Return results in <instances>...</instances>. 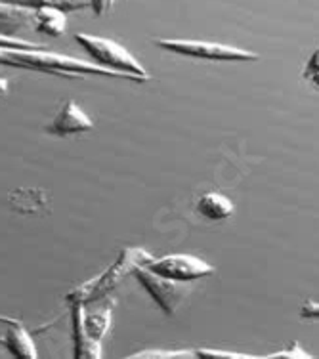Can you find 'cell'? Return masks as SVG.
<instances>
[{
  "label": "cell",
  "mask_w": 319,
  "mask_h": 359,
  "mask_svg": "<svg viewBox=\"0 0 319 359\" xmlns=\"http://www.w3.org/2000/svg\"><path fill=\"white\" fill-rule=\"evenodd\" d=\"M266 358H313V355L310 352H306L304 348L300 346V342H292L289 348H283L279 352L268 353Z\"/></svg>",
  "instance_id": "obj_18"
},
{
  "label": "cell",
  "mask_w": 319,
  "mask_h": 359,
  "mask_svg": "<svg viewBox=\"0 0 319 359\" xmlns=\"http://www.w3.org/2000/svg\"><path fill=\"white\" fill-rule=\"evenodd\" d=\"M71 306V327H73V355L75 358H102V346L96 344L94 340L88 337V332L84 329L83 313L84 304L83 302H69Z\"/></svg>",
  "instance_id": "obj_7"
},
{
  "label": "cell",
  "mask_w": 319,
  "mask_h": 359,
  "mask_svg": "<svg viewBox=\"0 0 319 359\" xmlns=\"http://www.w3.org/2000/svg\"><path fill=\"white\" fill-rule=\"evenodd\" d=\"M35 29L48 36H62L67 31V18L63 10L57 8H36Z\"/></svg>",
  "instance_id": "obj_12"
},
{
  "label": "cell",
  "mask_w": 319,
  "mask_h": 359,
  "mask_svg": "<svg viewBox=\"0 0 319 359\" xmlns=\"http://www.w3.org/2000/svg\"><path fill=\"white\" fill-rule=\"evenodd\" d=\"M113 4H115V0H113Z\"/></svg>",
  "instance_id": "obj_25"
},
{
  "label": "cell",
  "mask_w": 319,
  "mask_h": 359,
  "mask_svg": "<svg viewBox=\"0 0 319 359\" xmlns=\"http://www.w3.org/2000/svg\"><path fill=\"white\" fill-rule=\"evenodd\" d=\"M195 358L203 359H239V358H254L250 353L231 352V350H215V348H201V350H194Z\"/></svg>",
  "instance_id": "obj_17"
},
{
  "label": "cell",
  "mask_w": 319,
  "mask_h": 359,
  "mask_svg": "<svg viewBox=\"0 0 319 359\" xmlns=\"http://www.w3.org/2000/svg\"><path fill=\"white\" fill-rule=\"evenodd\" d=\"M146 266L159 276L184 283H194L215 273V266L194 255H168L161 258L153 256Z\"/></svg>",
  "instance_id": "obj_5"
},
{
  "label": "cell",
  "mask_w": 319,
  "mask_h": 359,
  "mask_svg": "<svg viewBox=\"0 0 319 359\" xmlns=\"http://www.w3.org/2000/svg\"><path fill=\"white\" fill-rule=\"evenodd\" d=\"M44 44H36V42L23 41L20 36H8L0 35V50H44Z\"/></svg>",
  "instance_id": "obj_15"
},
{
  "label": "cell",
  "mask_w": 319,
  "mask_h": 359,
  "mask_svg": "<svg viewBox=\"0 0 319 359\" xmlns=\"http://www.w3.org/2000/svg\"><path fill=\"white\" fill-rule=\"evenodd\" d=\"M0 321H2V323L10 325V323H14V321H18V319H14V318H6V316H0Z\"/></svg>",
  "instance_id": "obj_24"
},
{
  "label": "cell",
  "mask_w": 319,
  "mask_h": 359,
  "mask_svg": "<svg viewBox=\"0 0 319 359\" xmlns=\"http://www.w3.org/2000/svg\"><path fill=\"white\" fill-rule=\"evenodd\" d=\"M197 210L207 220H226L233 215L236 208H233V201L224 194L208 191V194H203L197 201Z\"/></svg>",
  "instance_id": "obj_11"
},
{
  "label": "cell",
  "mask_w": 319,
  "mask_h": 359,
  "mask_svg": "<svg viewBox=\"0 0 319 359\" xmlns=\"http://www.w3.org/2000/svg\"><path fill=\"white\" fill-rule=\"evenodd\" d=\"M75 41L100 65L109 67L113 71H118V73H126V75L136 76L140 83L149 81V73L146 71V67L123 44H118V42L111 41V39H104V36L88 35V33H76Z\"/></svg>",
  "instance_id": "obj_2"
},
{
  "label": "cell",
  "mask_w": 319,
  "mask_h": 359,
  "mask_svg": "<svg viewBox=\"0 0 319 359\" xmlns=\"http://www.w3.org/2000/svg\"><path fill=\"white\" fill-rule=\"evenodd\" d=\"M31 27H35V10L0 0V35L15 36Z\"/></svg>",
  "instance_id": "obj_8"
},
{
  "label": "cell",
  "mask_w": 319,
  "mask_h": 359,
  "mask_svg": "<svg viewBox=\"0 0 319 359\" xmlns=\"http://www.w3.org/2000/svg\"><path fill=\"white\" fill-rule=\"evenodd\" d=\"M151 258L153 256L146 249H125L111 268L105 269L104 273H100L97 277L90 279L88 283L81 285L79 289L69 292L67 294V302L90 304V302L102 300L123 281V277L130 276L138 266H146Z\"/></svg>",
  "instance_id": "obj_1"
},
{
  "label": "cell",
  "mask_w": 319,
  "mask_h": 359,
  "mask_svg": "<svg viewBox=\"0 0 319 359\" xmlns=\"http://www.w3.org/2000/svg\"><path fill=\"white\" fill-rule=\"evenodd\" d=\"M308 81H310L315 88H319V71H315V73H312V75L308 76Z\"/></svg>",
  "instance_id": "obj_22"
},
{
  "label": "cell",
  "mask_w": 319,
  "mask_h": 359,
  "mask_svg": "<svg viewBox=\"0 0 319 359\" xmlns=\"http://www.w3.org/2000/svg\"><path fill=\"white\" fill-rule=\"evenodd\" d=\"M84 329L88 332L96 344L102 346L105 334L109 332V327H111V308H100V310H86V304H84V313H83Z\"/></svg>",
  "instance_id": "obj_13"
},
{
  "label": "cell",
  "mask_w": 319,
  "mask_h": 359,
  "mask_svg": "<svg viewBox=\"0 0 319 359\" xmlns=\"http://www.w3.org/2000/svg\"><path fill=\"white\" fill-rule=\"evenodd\" d=\"M8 203L21 215H36L48 205V197L36 187H20L8 194Z\"/></svg>",
  "instance_id": "obj_10"
},
{
  "label": "cell",
  "mask_w": 319,
  "mask_h": 359,
  "mask_svg": "<svg viewBox=\"0 0 319 359\" xmlns=\"http://www.w3.org/2000/svg\"><path fill=\"white\" fill-rule=\"evenodd\" d=\"M165 52H172L178 55H189V57H201V60H212V62H258L260 55L250 50L229 46L222 42L208 41H188V39H157L153 42Z\"/></svg>",
  "instance_id": "obj_3"
},
{
  "label": "cell",
  "mask_w": 319,
  "mask_h": 359,
  "mask_svg": "<svg viewBox=\"0 0 319 359\" xmlns=\"http://www.w3.org/2000/svg\"><path fill=\"white\" fill-rule=\"evenodd\" d=\"M8 92V79H0V96H4Z\"/></svg>",
  "instance_id": "obj_23"
},
{
  "label": "cell",
  "mask_w": 319,
  "mask_h": 359,
  "mask_svg": "<svg viewBox=\"0 0 319 359\" xmlns=\"http://www.w3.org/2000/svg\"><path fill=\"white\" fill-rule=\"evenodd\" d=\"M132 276L138 279L140 285L149 292V297L159 304L161 310L165 311L167 316H172L174 311L180 308L184 298L188 297L189 290H191L189 283L174 281V279L159 276L147 266H138L132 271Z\"/></svg>",
  "instance_id": "obj_4"
},
{
  "label": "cell",
  "mask_w": 319,
  "mask_h": 359,
  "mask_svg": "<svg viewBox=\"0 0 319 359\" xmlns=\"http://www.w3.org/2000/svg\"><path fill=\"white\" fill-rule=\"evenodd\" d=\"M4 344H6L10 353L15 355V358H21V359L39 358L35 340H33L31 332L23 327L21 321L10 323V327H8V331H6V337H4Z\"/></svg>",
  "instance_id": "obj_9"
},
{
  "label": "cell",
  "mask_w": 319,
  "mask_h": 359,
  "mask_svg": "<svg viewBox=\"0 0 319 359\" xmlns=\"http://www.w3.org/2000/svg\"><path fill=\"white\" fill-rule=\"evenodd\" d=\"M113 6V0H90V8L94 10V14L102 15Z\"/></svg>",
  "instance_id": "obj_21"
},
{
  "label": "cell",
  "mask_w": 319,
  "mask_h": 359,
  "mask_svg": "<svg viewBox=\"0 0 319 359\" xmlns=\"http://www.w3.org/2000/svg\"><path fill=\"white\" fill-rule=\"evenodd\" d=\"M92 128H94V121L84 113L83 107L76 104L75 100H67L60 113L52 118V123L46 126V132L63 138V136H71V134L88 132Z\"/></svg>",
  "instance_id": "obj_6"
},
{
  "label": "cell",
  "mask_w": 319,
  "mask_h": 359,
  "mask_svg": "<svg viewBox=\"0 0 319 359\" xmlns=\"http://www.w3.org/2000/svg\"><path fill=\"white\" fill-rule=\"evenodd\" d=\"M300 316L304 319H319V302L308 300V302L300 308Z\"/></svg>",
  "instance_id": "obj_19"
},
{
  "label": "cell",
  "mask_w": 319,
  "mask_h": 359,
  "mask_svg": "<svg viewBox=\"0 0 319 359\" xmlns=\"http://www.w3.org/2000/svg\"><path fill=\"white\" fill-rule=\"evenodd\" d=\"M130 358H195L194 350H142L132 353Z\"/></svg>",
  "instance_id": "obj_16"
},
{
  "label": "cell",
  "mask_w": 319,
  "mask_h": 359,
  "mask_svg": "<svg viewBox=\"0 0 319 359\" xmlns=\"http://www.w3.org/2000/svg\"><path fill=\"white\" fill-rule=\"evenodd\" d=\"M315 71H319V46L315 48V52L312 54V57L308 60V63H306V69H304V73H302V76H304V79H308V76L312 75V73H315Z\"/></svg>",
  "instance_id": "obj_20"
},
{
  "label": "cell",
  "mask_w": 319,
  "mask_h": 359,
  "mask_svg": "<svg viewBox=\"0 0 319 359\" xmlns=\"http://www.w3.org/2000/svg\"><path fill=\"white\" fill-rule=\"evenodd\" d=\"M15 6L29 8V10H36V8H57L67 12H76V10H84L90 8V0H4Z\"/></svg>",
  "instance_id": "obj_14"
}]
</instances>
